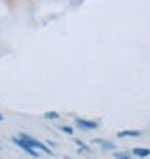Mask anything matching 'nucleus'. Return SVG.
Wrapping results in <instances>:
<instances>
[{
  "instance_id": "obj_3",
  "label": "nucleus",
  "mask_w": 150,
  "mask_h": 159,
  "mask_svg": "<svg viewBox=\"0 0 150 159\" xmlns=\"http://www.w3.org/2000/svg\"><path fill=\"white\" fill-rule=\"evenodd\" d=\"M76 122L79 127L82 129H97L99 124L97 122H94V120H86V119H76Z\"/></svg>"
},
{
  "instance_id": "obj_6",
  "label": "nucleus",
  "mask_w": 150,
  "mask_h": 159,
  "mask_svg": "<svg viewBox=\"0 0 150 159\" xmlns=\"http://www.w3.org/2000/svg\"><path fill=\"white\" fill-rule=\"evenodd\" d=\"M133 154H136V156H144V157H148L150 151H148L147 148H134Z\"/></svg>"
},
{
  "instance_id": "obj_10",
  "label": "nucleus",
  "mask_w": 150,
  "mask_h": 159,
  "mask_svg": "<svg viewBox=\"0 0 150 159\" xmlns=\"http://www.w3.org/2000/svg\"><path fill=\"white\" fill-rule=\"evenodd\" d=\"M63 132H66V134L71 135V134H73V129H71V127H63Z\"/></svg>"
},
{
  "instance_id": "obj_7",
  "label": "nucleus",
  "mask_w": 150,
  "mask_h": 159,
  "mask_svg": "<svg viewBox=\"0 0 150 159\" xmlns=\"http://www.w3.org/2000/svg\"><path fill=\"white\" fill-rule=\"evenodd\" d=\"M74 143H76V146H79V149H81V151H86V153H89V151H90V149H89V146H87V145H84L82 142H79V140H76Z\"/></svg>"
},
{
  "instance_id": "obj_8",
  "label": "nucleus",
  "mask_w": 150,
  "mask_h": 159,
  "mask_svg": "<svg viewBox=\"0 0 150 159\" xmlns=\"http://www.w3.org/2000/svg\"><path fill=\"white\" fill-rule=\"evenodd\" d=\"M44 117H45V119H58L60 114H58V113H45Z\"/></svg>"
},
{
  "instance_id": "obj_11",
  "label": "nucleus",
  "mask_w": 150,
  "mask_h": 159,
  "mask_svg": "<svg viewBox=\"0 0 150 159\" xmlns=\"http://www.w3.org/2000/svg\"><path fill=\"white\" fill-rule=\"evenodd\" d=\"M0 120H3V116L2 114H0Z\"/></svg>"
},
{
  "instance_id": "obj_1",
  "label": "nucleus",
  "mask_w": 150,
  "mask_h": 159,
  "mask_svg": "<svg viewBox=\"0 0 150 159\" xmlns=\"http://www.w3.org/2000/svg\"><path fill=\"white\" fill-rule=\"evenodd\" d=\"M20 135H21L20 138H23L24 142H26V143H29V145H31L32 148H39V149H44L45 153H49V154H52V149H50V148H47V146H45L44 143H41V142H37V140L31 138L29 135H26V134H20Z\"/></svg>"
},
{
  "instance_id": "obj_5",
  "label": "nucleus",
  "mask_w": 150,
  "mask_h": 159,
  "mask_svg": "<svg viewBox=\"0 0 150 159\" xmlns=\"http://www.w3.org/2000/svg\"><path fill=\"white\" fill-rule=\"evenodd\" d=\"M94 143L100 145V146L104 148V149H113V148H115V145H113V143L107 142V140H102V138H97V140H94Z\"/></svg>"
},
{
  "instance_id": "obj_9",
  "label": "nucleus",
  "mask_w": 150,
  "mask_h": 159,
  "mask_svg": "<svg viewBox=\"0 0 150 159\" xmlns=\"http://www.w3.org/2000/svg\"><path fill=\"white\" fill-rule=\"evenodd\" d=\"M115 157L116 159H128L129 157V153H115Z\"/></svg>"
},
{
  "instance_id": "obj_2",
  "label": "nucleus",
  "mask_w": 150,
  "mask_h": 159,
  "mask_svg": "<svg viewBox=\"0 0 150 159\" xmlns=\"http://www.w3.org/2000/svg\"><path fill=\"white\" fill-rule=\"evenodd\" d=\"M13 142H15L16 145H20V146H21V149H24V151H26V153H29L31 156H37V153L32 149V146H31L29 143H26L23 138H15Z\"/></svg>"
},
{
  "instance_id": "obj_4",
  "label": "nucleus",
  "mask_w": 150,
  "mask_h": 159,
  "mask_svg": "<svg viewBox=\"0 0 150 159\" xmlns=\"http://www.w3.org/2000/svg\"><path fill=\"white\" fill-rule=\"evenodd\" d=\"M142 135V132H139V130H121V132H118V137H140Z\"/></svg>"
}]
</instances>
